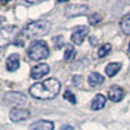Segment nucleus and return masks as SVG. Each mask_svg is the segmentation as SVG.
Masks as SVG:
<instances>
[{
  "label": "nucleus",
  "mask_w": 130,
  "mask_h": 130,
  "mask_svg": "<svg viewBox=\"0 0 130 130\" xmlns=\"http://www.w3.org/2000/svg\"><path fill=\"white\" fill-rule=\"evenodd\" d=\"M108 97H110L111 101L115 102H121L124 97V91L121 87L119 86H112V87L108 89Z\"/></svg>",
  "instance_id": "obj_10"
},
{
  "label": "nucleus",
  "mask_w": 130,
  "mask_h": 130,
  "mask_svg": "<svg viewBox=\"0 0 130 130\" xmlns=\"http://www.w3.org/2000/svg\"><path fill=\"white\" fill-rule=\"evenodd\" d=\"M88 32H89V29L87 26H85V25H82V26H75V29L73 30V32L71 34V41L76 46L82 45Z\"/></svg>",
  "instance_id": "obj_7"
},
{
  "label": "nucleus",
  "mask_w": 130,
  "mask_h": 130,
  "mask_svg": "<svg viewBox=\"0 0 130 130\" xmlns=\"http://www.w3.org/2000/svg\"><path fill=\"white\" fill-rule=\"evenodd\" d=\"M101 20H102V18H101V16H99L98 14H92V15L89 17V20H88V21H89V23L91 25H96V24H98V23L101 22Z\"/></svg>",
  "instance_id": "obj_21"
},
{
  "label": "nucleus",
  "mask_w": 130,
  "mask_h": 130,
  "mask_svg": "<svg viewBox=\"0 0 130 130\" xmlns=\"http://www.w3.org/2000/svg\"><path fill=\"white\" fill-rule=\"evenodd\" d=\"M18 34H20V30L15 25H8V26L2 27L0 31V45L5 47L8 43L14 42Z\"/></svg>",
  "instance_id": "obj_4"
},
{
  "label": "nucleus",
  "mask_w": 130,
  "mask_h": 130,
  "mask_svg": "<svg viewBox=\"0 0 130 130\" xmlns=\"http://www.w3.org/2000/svg\"><path fill=\"white\" fill-rule=\"evenodd\" d=\"M49 47L47 42L43 40H36L31 42L29 49H27V56L32 61H41L49 56Z\"/></svg>",
  "instance_id": "obj_3"
},
{
  "label": "nucleus",
  "mask_w": 130,
  "mask_h": 130,
  "mask_svg": "<svg viewBox=\"0 0 130 130\" xmlns=\"http://www.w3.org/2000/svg\"><path fill=\"white\" fill-rule=\"evenodd\" d=\"M104 76L102 75V74L97 73V72H92L91 74H89V76H88V82H89V85L91 86V87H96V86H99L102 85V83L104 82Z\"/></svg>",
  "instance_id": "obj_14"
},
{
  "label": "nucleus",
  "mask_w": 130,
  "mask_h": 130,
  "mask_svg": "<svg viewBox=\"0 0 130 130\" xmlns=\"http://www.w3.org/2000/svg\"><path fill=\"white\" fill-rule=\"evenodd\" d=\"M105 104H106V97L102 94H97L91 102V110L94 111L102 110L105 106Z\"/></svg>",
  "instance_id": "obj_13"
},
{
  "label": "nucleus",
  "mask_w": 130,
  "mask_h": 130,
  "mask_svg": "<svg viewBox=\"0 0 130 130\" xmlns=\"http://www.w3.org/2000/svg\"><path fill=\"white\" fill-rule=\"evenodd\" d=\"M63 97H64V99L69 101L71 104H75V103H76V98H75V96H74V94H73V92H71L70 90H66V91L64 92Z\"/></svg>",
  "instance_id": "obj_20"
},
{
  "label": "nucleus",
  "mask_w": 130,
  "mask_h": 130,
  "mask_svg": "<svg viewBox=\"0 0 130 130\" xmlns=\"http://www.w3.org/2000/svg\"><path fill=\"white\" fill-rule=\"evenodd\" d=\"M89 10V7L87 5L82 4H70L65 8V16L69 18L75 17V16L86 15Z\"/></svg>",
  "instance_id": "obj_6"
},
{
  "label": "nucleus",
  "mask_w": 130,
  "mask_h": 130,
  "mask_svg": "<svg viewBox=\"0 0 130 130\" xmlns=\"http://www.w3.org/2000/svg\"><path fill=\"white\" fill-rule=\"evenodd\" d=\"M4 101L6 102L9 105H14V106H23L26 104L27 98L24 94L18 91H9L5 95Z\"/></svg>",
  "instance_id": "obj_5"
},
{
  "label": "nucleus",
  "mask_w": 130,
  "mask_h": 130,
  "mask_svg": "<svg viewBox=\"0 0 130 130\" xmlns=\"http://www.w3.org/2000/svg\"><path fill=\"white\" fill-rule=\"evenodd\" d=\"M30 118V111L26 108H13L9 112V119L13 122H21L25 121L26 119Z\"/></svg>",
  "instance_id": "obj_8"
},
{
  "label": "nucleus",
  "mask_w": 130,
  "mask_h": 130,
  "mask_svg": "<svg viewBox=\"0 0 130 130\" xmlns=\"http://www.w3.org/2000/svg\"><path fill=\"white\" fill-rule=\"evenodd\" d=\"M120 27H121L122 32L127 36H130V13L124 15L122 17L121 22H120Z\"/></svg>",
  "instance_id": "obj_16"
},
{
  "label": "nucleus",
  "mask_w": 130,
  "mask_h": 130,
  "mask_svg": "<svg viewBox=\"0 0 130 130\" xmlns=\"http://www.w3.org/2000/svg\"><path fill=\"white\" fill-rule=\"evenodd\" d=\"M53 42H54V45L56 46L57 49L63 48V46L65 45V41H64V39L62 36H57V37H55V38H53Z\"/></svg>",
  "instance_id": "obj_19"
},
{
  "label": "nucleus",
  "mask_w": 130,
  "mask_h": 130,
  "mask_svg": "<svg viewBox=\"0 0 130 130\" xmlns=\"http://www.w3.org/2000/svg\"><path fill=\"white\" fill-rule=\"evenodd\" d=\"M111 49H112V46L110 43H105V45L101 46V48L98 49V57L99 58H103V57L107 56L108 53L111 52Z\"/></svg>",
  "instance_id": "obj_17"
},
{
  "label": "nucleus",
  "mask_w": 130,
  "mask_h": 130,
  "mask_svg": "<svg viewBox=\"0 0 130 130\" xmlns=\"http://www.w3.org/2000/svg\"><path fill=\"white\" fill-rule=\"evenodd\" d=\"M75 54H76V52L73 46H69L64 53V59L65 61H72L75 57Z\"/></svg>",
  "instance_id": "obj_18"
},
{
  "label": "nucleus",
  "mask_w": 130,
  "mask_h": 130,
  "mask_svg": "<svg viewBox=\"0 0 130 130\" xmlns=\"http://www.w3.org/2000/svg\"><path fill=\"white\" fill-rule=\"evenodd\" d=\"M61 90V83L57 79L50 78L42 82L34 83L33 86L30 87V95L37 99H53L58 95Z\"/></svg>",
  "instance_id": "obj_1"
},
{
  "label": "nucleus",
  "mask_w": 130,
  "mask_h": 130,
  "mask_svg": "<svg viewBox=\"0 0 130 130\" xmlns=\"http://www.w3.org/2000/svg\"><path fill=\"white\" fill-rule=\"evenodd\" d=\"M122 67V64L121 63H118V62H113V63H110L107 66L105 67V73L107 74L110 78L114 76L118 72L121 70Z\"/></svg>",
  "instance_id": "obj_15"
},
{
  "label": "nucleus",
  "mask_w": 130,
  "mask_h": 130,
  "mask_svg": "<svg viewBox=\"0 0 130 130\" xmlns=\"http://www.w3.org/2000/svg\"><path fill=\"white\" fill-rule=\"evenodd\" d=\"M29 130H54V122L48 120H39L30 126Z\"/></svg>",
  "instance_id": "obj_11"
},
{
  "label": "nucleus",
  "mask_w": 130,
  "mask_h": 130,
  "mask_svg": "<svg viewBox=\"0 0 130 130\" xmlns=\"http://www.w3.org/2000/svg\"><path fill=\"white\" fill-rule=\"evenodd\" d=\"M49 31H50V23L47 20H38L30 22L29 24L25 25L22 33L25 38L34 39L46 36V34L49 33Z\"/></svg>",
  "instance_id": "obj_2"
},
{
  "label": "nucleus",
  "mask_w": 130,
  "mask_h": 130,
  "mask_svg": "<svg viewBox=\"0 0 130 130\" xmlns=\"http://www.w3.org/2000/svg\"><path fill=\"white\" fill-rule=\"evenodd\" d=\"M7 70L9 72H15L20 67V56L18 54H11L7 58Z\"/></svg>",
  "instance_id": "obj_12"
},
{
  "label": "nucleus",
  "mask_w": 130,
  "mask_h": 130,
  "mask_svg": "<svg viewBox=\"0 0 130 130\" xmlns=\"http://www.w3.org/2000/svg\"><path fill=\"white\" fill-rule=\"evenodd\" d=\"M129 50H130V43H129Z\"/></svg>",
  "instance_id": "obj_22"
},
{
  "label": "nucleus",
  "mask_w": 130,
  "mask_h": 130,
  "mask_svg": "<svg viewBox=\"0 0 130 130\" xmlns=\"http://www.w3.org/2000/svg\"><path fill=\"white\" fill-rule=\"evenodd\" d=\"M50 71V67L46 63H40L33 67L31 70V78L34 80H39V79L43 78L46 74H48Z\"/></svg>",
  "instance_id": "obj_9"
}]
</instances>
